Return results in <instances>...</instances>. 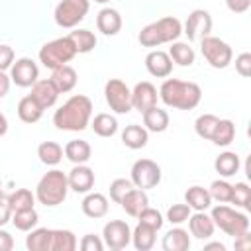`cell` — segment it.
Masks as SVG:
<instances>
[{"instance_id": "obj_36", "label": "cell", "mask_w": 251, "mask_h": 251, "mask_svg": "<svg viewBox=\"0 0 251 251\" xmlns=\"http://www.w3.org/2000/svg\"><path fill=\"white\" fill-rule=\"evenodd\" d=\"M69 39L73 41L76 53H90L96 47V37L88 29H75L69 33Z\"/></svg>"}, {"instance_id": "obj_43", "label": "cell", "mask_w": 251, "mask_h": 251, "mask_svg": "<svg viewBox=\"0 0 251 251\" xmlns=\"http://www.w3.org/2000/svg\"><path fill=\"white\" fill-rule=\"evenodd\" d=\"M139 224H145V226H149V227H153V229H161L163 227V216H161V212L159 210H155V208H143L141 212H139Z\"/></svg>"}, {"instance_id": "obj_22", "label": "cell", "mask_w": 251, "mask_h": 251, "mask_svg": "<svg viewBox=\"0 0 251 251\" xmlns=\"http://www.w3.org/2000/svg\"><path fill=\"white\" fill-rule=\"evenodd\" d=\"M82 212H84V216L94 218V220L104 218L108 214V200H106V196L100 194V192L86 194L84 200H82Z\"/></svg>"}, {"instance_id": "obj_14", "label": "cell", "mask_w": 251, "mask_h": 251, "mask_svg": "<svg viewBox=\"0 0 251 251\" xmlns=\"http://www.w3.org/2000/svg\"><path fill=\"white\" fill-rule=\"evenodd\" d=\"M157 98H159L157 88L151 82H147V80L137 82L133 86V90H131V108H135V110H139L143 114L145 110L157 106Z\"/></svg>"}, {"instance_id": "obj_50", "label": "cell", "mask_w": 251, "mask_h": 251, "mask_svg": "<svg viewBox=\"0 0 251 251\" xmlns=\"http://www.w3.org/2000/svg\"><path fill=\"white\" fill-rule=\"evenodd\" d=\"M12 220V208L8 206L6 200H0V227L6 226Z\"/></svg>"}, {"instance_id": "obj_48", "label": "cell", "mask_w": 251, "mask_h": 251, "mask_svg": "<svg viewBox=\"0 0 251 251\" xmlns=\"http://www.w3.org/2000/svg\"><path fill=\"white\" fill-rule=\"evenodd\" d=\"M14 63V49L10 45H0V71L10 69Z\"/></svg>"}, {"instance_id": "obj_17", "label": "cell", "mask_w": 251, "mask_h": 251, "mask_svg": "<svg viewBox=\"0 0 251 251\" xmlns=\"http://www.w3.org/2000/svg\"><path fill=\"white\" fill-rule=\"evenodd\" d=\"M43 110H47V108H51L55 102H57V98H59V90L55 88V84L49 80V78H45V80H37L33 86H31V94H29Z\"/></svg>"}, {"instance_id": "obj_57", "label": "cell", "mask_w": 251, "mask_h": 251, "mask_svg": "<svg viewBox=\"0 0 251 251\" xmlns=\"http://www.w3.org/2000/svg\"><path fill=\"white\" fill-rule=\"evenodd\" d=\"M94 2H98V4H104V2H108V0H94Z\"/></svg>"}, {"instance_id": "obj_8", "label": "cell", "mask_w": 251, "mask_h": 251, "mask_svg": "<svg viewBox=\"0 0 251 251\" xmlns=\"http://www.w3.org/2000/svg\"><path fill=\"white\" fill-rule=\"evenodd\" d=\"M90 10V0H61L55 8V22L59 27H75Z\"/></svg>"}, {"instance_id": "obj_52", "label": "cell", "mask_w": 251, "mask_h": 251, "mask_svg": "<svg viewBox=\"0 0 251 251\" xmlns=\"http://www.w3.org/2000/svg\"><path fill=\"white\" fill-rule=\"evenodd\" d=\"M249 247H251V235H249V231H245V233H241V235L235 237V249H249Z\"/></svg>"}, {"instance_id": "obj_38", "label": "cell", "mask_w": 251, "mask_h": 251, "mask_svg": "<svg viewBox=\"0 0 251 251\" xmlns=\"http://www.w3.org/2000/svg\"><path fill=\"white\" fill-rule=\"evenodd\" d=\"M92 129L100 137H112L118 131V120L110 114H98L92 120Z\"/></svg>"}, {"instance_id": "obj_46", "label": "cell", "mask_w": 251, "mask_h": 251, "mask_svg": "<svg viewBox=\"0 0 251 251\" xmlns=\"http://www.w3.org/2000/svg\"><path fill=\"white\" fill-rule=\"evenodd\" d=\"M80 249L82 251H102L104 249V241L94 233H86L80 239Z\"/></svg>"}, {"instance_id": "obj_29", "label": "cell", "mask_w": 251, "mask_h": 251, "mask_svg": "<svg viewBox=\"0 0 251 251\" xmlns=\"http://www.w3.org/2000/svg\"><path fill=\"white\" fill-rule=\"evenodd\" d=\"M18 116H20V120L25 122V124H35V122L43 116V108L27 94V96H24V98L18 102Z\"/></svg>"}, {"instance_id": "obj_2", "label": "cell", "mask_w": 251, "mask_h": 251, "mask_svg": "<svg viewBox=\"0 0 251 251\" xmlns=\"http://www.w3.org/2000/svg\"><path fill=\"white\" fill-rule=\"evenodd\" d=\"M159 98L176 110H194L202 100V88L196 82L167 78L159 88Z\"/></svg>"}, {"instance_id": "obj_3", "label": "cell", "mask_w": 251, "mask_h": 251, "mask_svg": "<svg viewBox=\"0 0 251 251\" xmlns=\"http://www.w3.org/2000/svg\"><path fill=\"white\" fill-rule=\"evenodd\" d=\"M180 33H182V24H180V20H176V18H173V16H165V18L153 22V24H147V25L139 31L137 39H139V43H141L143 47H159V45H163V43H173V41H176V39L180 37Z\"/></svg>"}, {"instance_id": "obj_19", "label": "cell", "mask_w": 251, "mask_h": 251, "mask_svg": "<svg viewBox=\"0 0 251 251\" xmlns=\"http://www.w3.org/2000/svg\"><path fill=\"white\" fill-rule=\"evenodd\" d=\"M186 222H188V229H190V233H192L196 239H208V237H212V233H214V229H216L212 218L206 216L204 212L190 214Z\"/></svg>"}, {"instance_id": "obj_20", "label": "cell", "mask_w": 251, "mask_h": 251, "mask_svg": "<svg viewBox=\"0 0 251 251\" xmlns=\"http://www.w3.org/2000/svg\"><path fill=\"white\" fill-rule=\"evenodd\" d=\"M76 71L73 69V67H69V65H63V67H57V69H53V73H51V82L55 84V88L59 90V94L63 92H71L75 86H76Z\"/></svg>"}, {"instance_id": "obj_4", "label": "cell", "mask_w": 251, "mask_h": 251, "mask_svg": "<svg viewBox=\"0 0 251 251\" xmlns=\"http://www.w3.org/2000/svg\"><path fill=\"white\" fill-rule=\"evenodd\" d=\"M67 192H69L67 175L59 169H53V171H47L39 178L37 188H35V198L43 206L53 208V206H59L67 198Z\"/></svg>"}, {"instance_id": "obj_45", "label": "cell", "mask_w": 251, "mask_h": 251, "mask_svg": "<svg viewBox=\"0 0 251 251\" xmlns=\"http://www.w3.org/2000/svg\"><path fill=\"white\" fill-rule=\"evenodd\" d=\"M190 216V206L188 204H173L169 210H167V220L175 226L186 222Z\"/></svg>"}, {"instance_id": "obj_25", "label": "cell", "mask_w": 251, "mask_h": 251, "mask_svg": "<svg viewBox=\"0 0 251 251\" xmlns=\"http://www.w3.org/2000/svg\"><path fill=\"white\" fill-rule=\"evenodd\" d=\"M184 200L190 206V210H196V212H206L212 206V196H210L208 188L198 186V184L196 186H190L184 192Z\"/></svg>"}, {"instance_id": "obj_5", "label": "cell", "mask_w": 251, "mask_h": 251, "mask_svg": "<svg viewBox=\"0 0 251 251\" xmlns=\"http://www.w3.org/2000/svg\"><path fill=\"white\" fill-rule=\"evenodd\" d=\"M212 222L216 227H220L222 231H226L227 235H241L245 231H249V218L226 204H220V206H214L212 208Z\"/></svg>"}, {"instance_id": "obj_7", "label": "cell", "mask_w": 251, "mask_h": 251, "mask_svg": "<svg viewBox=\"0 0 251 251\" xmlns=\"http://www.w3.org/2000/svg\"><path fill=\"white\" fill-rule=\"evenodd\" d=\"M200 51H202L204 59L210 63V67H214V69H226L233 57L231 47L214 35H206L200 39Z\"/></svg>"}, {"instance_id": "obj_54", "label": "cell", "mask_w": 251, "mask_h": 251, "mask_svg": "<svg viewBox=\"0 0 251 251\" xmlns=\"http://www.w3.org/2000/svg\"><path fill=\"white\" fill-rule=\"evenodd\" d=\"M6 131H8V120H6V116L0 112V137H2Z\"/></svg>"}, {"instance_id": "obj_26", "label": "cell", "mask_w": 251, "mask_h": 251, "mask_svg": "<svg viewBox=\"0 0 251 251\" xmlns=\"http://www.w3.org/2000/svg\"><path fill=\"white\" fill-rule=\"evenodd\" d=\"M190 247L188 231L182 227H173L163 237V249L165 251H186Z\"/></svg>"}, {"instance_id": "obj_31", "label": "cell", "mask_w": 251, "mask_h": 251, "mask_svg": "<svg viewBox=\"0 0 251 251\" xmlns=\"http://www.w3.org/2000/svg\"><path fill=\"white\" fill-rule=\"evenodd\" d=\"M214 169L222 176H233L239 171V157H237V153H233V151L220 153L216 157V161H214Z\"/></svg>"}, {"instance_id": "obj_53", "label": "cell", "mask_w": 251, "mask_h": 251, "mask_svg": "<svg viewBox=\"0 0 251 251\" xmlns=\"http://www.w3.org/2000/svg\"><path fill=\"white\" fill-rule=\"evenodd\" d=\"M8 90H10V76L4 71H0V98H4Z\"/></svg>"}, {"instance_id": "obj_1", "label": "cell", "mask_w": 251, "mask_h": 251, "mask_svg": "<svg viewBox=\"0 0 251 251\" xmlns=\"http://www.w3.org/2000/svg\"><path fill=\"white\" fill-rule=\"evenodd\" d=\"M92 116V102L84 94L71 96L59 110L53 114V124L63 131H82L86 129Z\"/></svg>"}, {"instance_id": "obj_27", "label": "cell", "mask_w": 251, "mask_h": 251, "mask_svg": "<svg viewBox=\"0 0 251 251\" xmlns=\"http://www.w3.org/2000/svg\"><path fill=\"white\" fill-rule=\"evenodd\" d=\"M122 141L129 149H141V147L147 145L149 133H147L145 127H141L137 124H131V126H126V129L122 131Z\"/></svg>"}, {"instance_id": "obj_37", "label": "cell", "mask_w": 251, "mask_h": 251, "mask_svg": "<svg viewBox=\"0 0 251 251\" xmlns=\"http://www.w3.org/2000/svg\"><path fill=\"white\" fill-rule=\"evenodd\" d=\"M8 206L12 208V212H20V210H29L35 204V196L31 194V190L27 188H18L16 192H12L6 198Z\"/></svg>"}, {"instance_id": "obj_15", "label": "cell", "mask_w": 251, "mask_h": 251, "mask_svg": "<svg viewBox=\"0 0 251 251\" xmlns=\"http://www.w3.org/2000/svg\"><path fill=\"white\" fill-rule=\"evenodd\" d=\"M69 180V188L75 192H90V188L94 186V171L86 165H75L71 169V173L67 175Z\"/></svg>"}, {"instance_id": "obj_18", "label": "cell", "mask_w": 251, "mask_h": 251, "mask_svg": "<svg viewBox=\"0 0 251 251\" xmlns=\"http://www.w3.org/2000/svg\"><path fill=\"white\" fill-rule=\"evenodd\" d=\"M96 27L104 35H116L122 29V16L114 8H102L96 16Z\"/></svg>"}, {"instance_id": "obj_30", "label": "cell", "mask_w": 251, "mask_h": 251, "mask_svg": "<svg viewBox=\"0 0 251 251\" xmlns=\"http://www.w3.org/2000/svg\"><path fill=\"white\" fill-rule=\"evenodd\" d=\"M155 233H157V229H153L145 224H137V227L131 231L133 247L137 251H149L155 245Z\"/></svg>"}, {"instance_id": "obj_23", "label": "cell", "mask_w": 251, "mask_h": 251, "mask_svg": "<svg viewBox=\"0 0 251 251\" xmlns=\"http://www.w3.org/2000/svg\"><path fill=\"white\" fill-rule=\"evenodd\" d=\"M143 126L147 131H155V133H161L169 127V114L159 108V106H153L149 110L143 112Z\"/></svg>"}, {"instance_id": "obj_41", "label": "cell", "mask_w": 251, "mask_h": 251, "mask_svg": "<svg viewBox=\"0 0 251 251\" xmlns=\"http://www.w3.org/2000/svg\"><path fill=\"white\" fill-rule=\"evenodd\" d=\"M218 116H214V114H202L196 122H194V129H196V133L202 137V139H210L212 137V133H214V129H216V126H218Z\"/></svg>"}, {"instance_id": "obj_13", "label": "cell", "mask_w": 251, "mask_h": 251, "mask_svg": "<svg viewBox=\"0 0 251 251\" xmlns=\"http://www.w3.org/2000/svg\"><path fill=\"white\" fill-rule=\"evenodd\" d=\"M212 31V16L208 10H192L186 18V24H184V33L190 41H196V39H202L206 35H210Z\"/></svg>"}, {"instance_id": "obj_28", "label": "cell", "mask_w": 251, "mask_h": 251, "mask_svg": "<svg viewBox=\"0 0 251 251\" xmlns=\"http://www.w3.org/2000/svg\"><path fill=\"white\" fill-rule=\"evenodd\" d=\"M51 235L53 229L47 227L29 229V235L25 237V247L29 251H51Z\"/></svg>"}, {"instance_id": "obj_24", "label": "cell", "mask_w": 251, "mask_h": 251, "mask_svg": "<svg viewBox=\"0 0 251 251\" xmlns=\"http://www.w3.org/2000/svg\"><path fill=\"white\" fill-rule=\"evenodd\" d=\"M63 153H65V157H67L69 161H73L75 165H84V163L90 159L92 149H90L88 141H84V139H71V141L65 145Z\"/></svg>"}, {"instance_id": "obj_12", "label": "cell", "mask_w": 251, "mask_h": 251, "mask_svg": "<svg viewBox=\"0 0 251 251\" xmlns=\"http://www.w3.org/2000/svg\"><path fill=\"white\" fill-rule=\"evenodd\" d=\"M10 80L16 82V86H22V88L33 86L39 80V69H37L35 61L29 59V57H22L16 63H12V67H10Z\"/></svg>"}, {"instance_id": "obj_10", "label": "cell", "mask_w": 251, "mask_h": 251, "mask_svg": "<svg viewBox=\"0 0 251 251\" xmlns=\"http://www.w3.org/2000/svg\"><path fill=\"white\" fill-rule=\"evenodd\" d=\"M131 182L135 188L147 190L161 182V167L151 159H139L131 167Z\"/></svg>"}, {"instance_id": "obj_55", "label": "cell", "mask_w": 251, "mask_h": 251, "mask_svg": "<svg viewBox=\"0 0 251 251\" xmlns=\"http://www.w3.org/2000/svg\"><path fill=\"white\" fill-rule=\"evenodd\" d=\"M204 249H220V251H224L226 247H224V243H208V245H204Z\"/></svg>"}, {"instance_id": "obj_49", "label": "cell", "mask_w": 251, "mask_h": 251, "mask_svg": "<svg viewBox=\"0 0 251 251\" xmlns=\"http://www.w3.org/2000/svg\"><path fill=\"white\" fill-rule=\"evenodd\" d=\"M226 4H227V8H229L231 12H235V14H243V12L249 10L251 0H226Z\"/></svg>"}, {"instance_id": "obj_6", "label": "cell", "mask_w": 251, "mask_h": 251, "mask_svg": "<svg viewBox=\"0 0 251 251\" xmlns=\"http://www.w3.org/2000/svg\"><path fill=\"white\" fill-rule=\"evenodd\" d=\"M76 55V49L73 45V41L67 37H59V39H53L49 43H45L41 49H39V61L43 63V67L47 69H57V67H63L67 65L73 57Z\"/></svg>"}, {"instance_id": "obj_44", "label": "cell", "mask_w": 251, "mask_h": 251, "mask_svg": "<svg viewBox=\"0 0 251 251\" xmlns=\"http://www.w3.org/2000/svg\"><path fill=\"white\" fill-rule=\"evenodd\" d=\"M131 188H133V182H131V180H127V178H116V180L110 184V198H112L116 204H120L122 198H124Z\"/></svg>"}, {"instance_id": "obj_21", "label": "cell", "mask_w": 251, "mask_h": 251, "mask_svg": "<svg viewBox=\"0 0 251 251\" xmlns=\"http://www.w3.org/2000/svg\"><path fill=\"white\" fill-rule=\"evenodd\" d=\"M122 208L126 210V214L127 216H131V218H137L139 216V212L143 210V208H147L149 206V198H147V194H145V190H141V188H131L124 198H122Z\"/></svg>"}, {"instance_id": "obj_51", "label": "cell", "mask_w": 251, "mask_h": 251, "mask_svg": "<svg viewBox=\"0 0 251 251\" xmlns=\"http://www.w3.org/2000/svg\"><path fill=\"white\" fill-rule=\"evenodd\" d=\"M14 247V239L6 229H0V251H10Z\"/></svg>"}, {"instance_id": "obj_9", "label": "cell", "mask_w": 251, "mask_h": 251, "mask_svg": "<svg viewBox=\"0 0 251 251\" xmlns=\"http://www.w3.org/2000/svg\"><path fill=\"white\" fill-rule=\"evenodd\" d=\"M104 96L110 110H114L116 114H127L131 110V90L124 80L110 78L104 86Z\"/></svg>"}, {"instance_id": "obj_56", "label": "cell", "mask_w": 251, "mask_h": 251, "mask_svg": "<svg viewBox=\"0 0 251 251\" xmlns=\"http://www.w3.org/2000/svg\"><path fill=\"white\" fill-rule=\"evenodd\" d=\"M8 196H6V192H4V184L0 182V200H6Z\"/></svg>"}, {"instance_id": "obj_11", "label": "cell", "mask_w": 251, "mask_h": 251, "mask_svg": "<svg viewBox=\"0 0 251 251\" xmlns=\"http://www.w3.org/2000/svg\"><path fill=\"white\" fill-rule=\"evenodd\" d=\"M102 237H104L102 241H104L106 247H110L114 251H120V249H124V247L129 245V241H131V229L122 220H110L104 226V229H102Z\"/></svg>"}, {"instance_id": "obj_47", "label": "cell", "mask_w": 251, "mask_h": 251, "mask_svg": "<svg viewBox=\"0 0 251 251\" xmlns=\"http://www.w3.org/2000/svg\"><path fill=\"white\" fill-rule=\"evenodd\" d=\"M235 71L241 76H249L251 75V53H241L235 57Z\"/></svg>"}, {"instance_id": "obj_39", "label": "cell", "mask_w": 251, "mask_h": 251, "mask_svg": "<svg viewBox=\"0 0 251 251\" xmlns=\"http://www.w3.org/2000/svg\"><path fill=\"white\" fill-rule=\"evenodd\" d=\"M39 222V216L33 208L29 210H20V212H12V224L16 226V229L20 231H29L37 226Z\"/></svg>"}, {"instance_id": "obj_16", "label": "cell", "mask_w": 251, "mask_h": 251, "mask_svg": "<svg viewBox=\"0 0 251 251\" xmlns=\"http://www.w3.org/2000/svg\"><path fill=\"white\" fill-rule=\"evenodd\" d=\"M145 67H147L149 75H153V76H157V78H165V76H169L171 71H173V61H171L169 53L155 49V51L147 53V57H145Z\"/></svg>"}, {"instance_id": "obj_34", "label": "cell", "mask_w": 251, "mask_h": 251, "mask_svg": "<svg viewBox=\"0 0 251 251\" xmlns=\"http://www.w3.org/2000/svg\"><path fill=\"white\" fill-rule=\"evenodd\" d=\"M37 157L43 165H57L63 159V147L55 141H43L37 147Z\"/></svg>"}, {"instance_id": "obj_40", "label": "cell", "mask_w": 251, "mask_h": 251, "mask_svg": "<svg viewBox=\"0 0 251 251\" xmlns=\"http://www.w3.org/2000/svg\"><path fill=\"white\" fill-rule=\"evenodd\" d=\"M231 204H235L237 208H249L251 204V188L247 182H235L231 184V198H229Z\"/></svg>"}, {"instance_id": "obj_42", "label": "cell", "mask_w": 251, "mask_h": 251, "mask_svg": "<svg viewBox=\"0 0 251 251\" xmlns=\"http://www.w3.org/2000/svg\"><path fill=\"white\" fill-rule=\"evenodd\" d=\"M210 196H212V200H218V202H229V198H231V184L227 182V180H214L212 184H210Z\"/></svg>"}, {"instance_id": "obj_32", "label": "cell", "mask_w": 251, "mask_h": 251, "mask_svg": "<svg viewBox=\"0 0 251 251\" xmlns=\"http://www.w3.org/2000/svg\"><path fill=\"white\" fill-rule=\"evenodd\" d=\"M169 57H171L173 63H176L180 67H190L196 59L194 49L188 43H182V41H173V45L169 49Z\"/></svg>"}, {"instance_id": "obj_35", "label": "cell", "mask_w": 251, "mask_h": 251, "mask_svg": "<svg viewBox=\"0 0 251 251\" xmlns=\"http://www.w3.org/2000/svg\"><path fill=\"white\" fill-rule=\"evenodd\" d=\"M76 237L71 229H53L51 235V251H75Z\"/></svg>"}, {"instance_id": "obj_33", "label": "cell", "mask_w": 251, "mask_h": 251, "mask_svg": "<svg viewBox=\"0 0 251 251\" xmlns=\"http://www.w3.org/2000/svg\"><path fill=\"white\" fill-rule=\"evenodd\" d=\"M233 137H235V124L231 120H218V126H216L210 141H214L220 147H226L233 141Z\"/></svg>"}]
</instances>
